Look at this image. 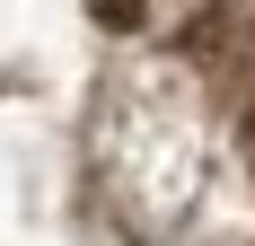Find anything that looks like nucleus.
Masks as SVG:
<instances>
[{
  "mask_svg": "<svg viewBox=\"0 0 255 246\" xmlns=\"http://www.w3.org/2000/svg\"><path fill=\"white\" fill-rule=\"evenodd\" d=\"M97 18H115V26H132V18H141V0H97Z\"/></svg>",
  "mask_w": 255,
  "mask_h": 246,
  "instance_id": "obj_1",
  "label": "nucleus"
},
{
  "mask_svg": "<svg viewBox=\"0 0 255 246\" xmlns=\"http://www.w3.org/2000/svg\"><path fill=\"white\" fill-rule=\"evenodd\" d=\"M247 141H255V115H247Z\"/></svg>",
  "mask_w": 255,
  "mask_h": 246,
  "instance_id": "obj_2",
  "label": "nucleus"
}]
</instances>
